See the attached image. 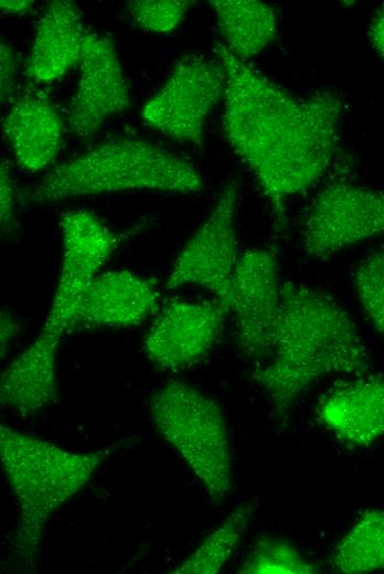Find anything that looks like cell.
Masks as SVG:
<instances>
[{"label": "cell", "instance_id": "cell-1", "mask_svg": "<svg viewBox=\"0 0 384 574\" xmlns=\"http://www.w3.org/2000/svg\"><path fill=\"white\" fill-rule=\"evenodd\" d=\"M216 51L226 75L225 138L284 226L288 201L313 187L333 162L344 103L330 89L295 96L224 44L217 43Z\"/></svg>", "mask_w": 384, "mask_h": 574}, {"label": "cell", "instance_id": "cell-2", "mask_svg": "<svg viewBox=\"0 0 384 574\" xmlns=\"http://www.w3.org/2000/svg\"><path fill=\"white\" fill-rule=\"evenodd\" d=\"M371 366L353 319L338 301L307 285L282 283L271 357L250 372L278 421H286L303 392L320 379L363 375Z\"/></svg>", "mask_w": 384, "mask_h": 574}, {"label": "cell", "instance_id": "cell-3", "mask_svg": "<svg viewBox=\"0 0 384 574\" xmlns=\"http://www.w3.org/2000/svg\"><path fill=\"white\" fill-rule=\"evenodd\" d=\"M107 455L71 451L0 426L1 466L18 509L11 551L19 570H35L51 517L89 482Z\"/></svg>", "mask_w": 384, "mask_h": 574}, {"label": "cell", "instance_id": "cell-4", "mask_svg": "<svg viewBox=\"0 0 384 574\" xmlns=\"http://www.w3.org/2000/svg\"><path fill=\"white\" fill-rule=\"evenodd\" d=\"M204 180L188 159L143 139H111L55 167L26 190L29 204L129 191L193 194Z\"/></svg>", "mask_w": 384, "mask_h": 574}, {"label": "cell", "instance_id": "cell-5", "mask_svg": "<svg viewBox=\"0 0 384 574\" xmlns=\"http://www.w3.org/2000/svg\"><path fill=\"white\" fill-rule=\"evenodd\" d=\"M149 411L157 432L212 500L227 497L233 488V457L216 401L186 382L170 380L152 394Z\"/></svg>", "mask_w": 384, "mask_h": 574}, {"label": "cell", "instance_id": "cell-6", "mask_svg": "<svg viewBox=\"0 0 384 574\" xmlns=\"http://www.w3.org/2000/svg\"><path fill=\"white\" fill-rule=\"evenodd\" d=\"M381 235L384 190L335 179L308 203L300 226V246L308 258L326 261Z\"/></svg>", "mask_w": 384, "mask_h": 574}, {"label": "cell", "instance_id": "cell-7", "mask_svg": "<svg viewBox=\"0 0 384 574\" xmlns=\"http://www.w3.org/2000/svg\"><path fill=\"white\" fill-rule=\"evenodd\" d=\"M281 289L279 259L274 249L256 247L239 254L227 309L233 315L236 348L255 365L271 357Z\"/></svg>", "mask_w": 384, "mask_h": 574}, {"label": "cell", "instance_id": "cell-8", "mask_svg": "<svg viewBox=\"0 0 384 574\" xmlns=\"http://www.w3.org/2000/svg\"><path fill=\"white\" fill-rule=\"evenodd\" d=\"M237 202L238 185L235 181H228L221 189L202 224L177 255L167 277V289L198 286L210 291L227 308L232 278L239 256Z\"/></svg>", "mask_w": 384, "mask_h": 574}, {"label": "cell", "instance_id": "cell-9", "mask_svg": "<svg viewBox=\"0 0 384 574\" xmlns=\"http://www.w3.org/2000/svg\"><path fill=\"white\" fill-rule=\"evenodd\" d=\"M225 84L221 61L185 55L143 106L142 119L175 141L201 146L206 119L224 96Z\"/></svg>", "mask_w": 384, "mask_h": 574}, {"label": "cell", "instance_id": "cell-10", "mask_svg": "<svg viewBox=\"0 0 384 574\" xmlns=\"http://www.w3.org/2000/svg\"><path fill=\"white\" fill-rule=\"evenodd\" d=\"M63 253L56 287L44 326L73 331L77 308L100 268L117 247V237L94 213L64 212L60 219Z\"/></svg>", "mask_w": 384, "mask_h": 574}, {"label": "cell", "instance_id": "cell-11", "mask_svg": "<svg viewBox=\"0 0 384 574\" xmlns=\"http://www.w3.org/2000/svg\"><path fill=\"white\" fill-rule=\"evenodd\" d=\"M227 313L218 300H169L145 336L148 360L162 371H179L200 362L220 340Z\"/></svg>", "mask_w": 384, "mask_h": 574}, {"label": "cell", "instance_id": "cell-12", "mask_svg": "<svg viewBox=\"0 0 384 574\" xmlns=\"http://www.w3.org/2000/svg\"><path fill=\"white\" fill-rule=\"evenodd\" d=\"M130 106L128 85L114 43L106 36L86 33L81 77L67 114L70 130L89 139L111 116Z\"/></svg>", "mask_w": 384, "mask_h": 574}, {"label": "cell", "instance_id": "cell-13", "mask_svg": "<svg viewBox=\"0 0 384 574\" xmlns=\"http://www.w3.org/2000/svg\"><path fill=\"white\" fill-rule=\"evenodd\" d=\"M159 309L160 291L153 279L126 269L99 273L77 308L73 330L137 326Z\"/></svg>", "mask_w": 384, "mask_h": 574}, {"label": "cell", "instance_id": "cell-14", "mask_svg": "<svg viewBox=\"0 0 384 574\" xmlns=\"http://www.w3.org/2000/svg\"><path fill=\"white\" fill-rule=\"evenodd\" d=\"M317 417L343 444L369 447L384 436V375L335 384L319 401Z\"/></svg>", "mask_w": 384, "mask_h": 574}, {"label": "cell", "instance_id": "cell-15", "mask_svg": "<svg viewBox=\"0 0 384 574\" xmlns=\"http://www.w3.org/2000/svg\"><path fill=\"white\" fill-rule=\"evenodd\" d=\"M64 336L43 325L34 340L4 369L0 379L3 407L30 415L56 403L57 351Z\"/></svg>", "mask_w": 384, "mask_h": 574}, {"label": "cell", "instance_id": "cell-16", "mask_svg": "<svg viewBox=\"0 0 384 574\" xmlns=\"http://www.w3.org/2000/svg\"><path fill=\"white\" fill-rule=\"evenodd\" d=\"M2 130L18 163L30 172L47 167L62 145L63 123L44 94L28 93L12 105Z\"/></svg>", "mask_w": 384, "mask_h": 574}, {"label": "cell", "instance_id": "cell-17", "mask_svg": "<svg viewBox=\"0 0 384 574\" xmlns=\"http://www.w3.org/2000/svg\"><path fill=\"white\" fill-rule=\"evenodd\" d=\"M86 33L77 7L66 0L47 4L38 22L26 75L38 83H50L81 63Z\"/></svg>", "mask_w": 384, "mask_h": 574}, {"label": "cell", "instance_id": "cell-18", "mask_svg": "<svg viewBox=\"0 0 384 574\" xmlns=\"http://www.w3.org/2000/svg\"><path fill=\"white\" fill-rule=\"evenodd\" d=\"M225 47L246 62L263 52L277 36L275 10L257 0H212Z\"/></svg>", "mask_w": 384, "mask_h": 574}, {"label": "cell", "instance_id": "cell-19", "mask_svg": "<svg viewBox=\"0 0 384 574\" xmlns=\"http://www.w3.org/2000/svg\"><path fill=\"white\" fill-rule=\"evenodd\" d=\"M331 563L343 574L384 570V510H366L335 545Z\"/></svg>", "mask_w": 384, "mask_h": 574}, {"label": "cell", "instance_id": "cell-20", "mask_svg": "<svg viewBox=\"0 0 384 574\" xmlns=\"http://www.w3.org/2000/svg\"><path fill=\"white\" fill-rule=\"evenodd\" d=\"M255 508L253 502L236 507L172 573H218L236 551Z\"/></svg>", "mask_w": 384, "mask_h": 574}, {"label": "cell", "instance_id": "cell-21", "mask_svg": "<svg viewBox=\"0 0 384 574\" xmlns=\"http://www.w3.org/2000/svg\"><path fill=\"white\" fill-rule=\"evenodd\" d=\"M246 574H312L318 568L289 542L262 536L255 541L239 566Z\"/></svg>", "mask_w": 384, "mask_h": 574}, {"label": "cell", "instance_id": "cell-22", "mask_svg": "<svg viewBox=\"0 0 384 574\" xmlns=\"http://www.w3.org/2000/svg\"><path fill=\"white\" fill-rule=\"evenodd\" d=\"M353 286L369 321L384 336V246L370 252L359 262Z\"/></svg>", "mask_w": 384, "mask_h": 574}, {"label": "cell", "instance_id": "cell-23", "mask_svg": "<svg viewBox=\"0 0 384 574\" xmlns=\"http://www.w3.org/2000/svg\"><path fill=\"white\" fill-rule=\"evenodd\" d=\"M193 4L189 0H134L127 2L130 17L145 31H173Z\"/></svg>", "mask_w": 384, "mask_h": 574}, {"label": "cell", "instance_id": "cell-24", "mask_svg": "<svg viewBox=\"0 0 384 574\" xmlns=\"http://www.w3.org/2000/svg\"><path fill=\"white\" fill-rule=\"evenodd\" d=\"M0 224L2 233L7 234L18 227L15 188L6 160H2L0 170Z\"/></svg>", "mask_w": 384, "mask_h": 574}, {"label": "cell", "instance_id": "cell-25", "mask_svg": "<svg viewBox=\"0 0 384 574\" xmlns=\"http://www.w3.org/2000/svg\"><path fill=\"white\" fill-rule=\"evenodd\" d=\"M0 63L1 103L7 104L11 100L15 87L18 59L13 47L4 39L0 44Z\"/></svg>", "mask_w": 384, "mask_h": 574}, {"label": "cell", "instance_id": "cell-26", "mask_svg": "<svg viewBox=\"0 0 384 574\" xmlns=\"http://www.w3.org/2000/svg\"><path fill=\"white\" fill-rule=\"evenodd\" d=\"M22 323L19 317L9 309H4L0 315V351L3 358L9 351L12 342L21 332Z\"/></svg>", "mask_w": 384, "mask_h": 574}, {"label": "cell", "instance_id": "cell-27", "mask_svg": "<svg viewBox=\"0 0 384 574\" xmlns=\"http://www.w3.org/2000/svg\"><path fill=\"white\" fill-rule=\"evenodd\" d=\"M369 39L374 51L384 60V3L374 11L371 18Z\"/></svg>", "mask_w": 384, "mask_h": 574}, {"label": "cell", "instance_id": "cell-28", "mask_svg": "<svg viewBox=\"0 0 384 574\" xmlns=\"http://www.w3.org/2000/svg\"><path fill=\"white\" fill-rule=\"evenodd\" d=\"M33 2L30 0H2L0 8L8 14H25L32 10Z\"/></svg>", "mask_w": 384, "mask_h": 574}]
</instances>
